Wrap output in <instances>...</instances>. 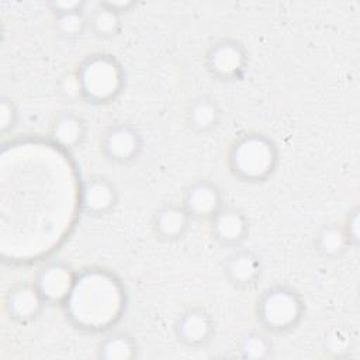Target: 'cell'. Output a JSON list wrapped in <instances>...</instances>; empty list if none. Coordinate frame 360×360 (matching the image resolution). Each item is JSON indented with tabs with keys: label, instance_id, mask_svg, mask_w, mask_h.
Wrapping results in <instances>:
<instances>
[{
	"label": "cell",
	"instance_id": "cell-5",
	"mask_svg": "<svg viewBox=\"0 0 360 360\" xmlns=\"http://www.w3.org/2000/svg\"><path fill=\"white\" fill-rule=\"evenodd\" d=\"M204 65L215 80L231 83L243 79L249 66V53L239 39L222 37L208 45Z\"/></svg>",
	"mask_w": 360,
	"mask_h": 360
},
{
	"label": "cell",
	"instance_id": "cell-12",
	"mask_svg": "<svg viewBox=\"0 0 360 360\" xmlns=\"http://www.w3.org/2000/svg\"><path fill=\"white\" fill-rule=\"evenodd\" d=\"M222 271L226 281L236 290H253L263 277L260 256L248 248H236L225 257Z\"/></svg>",
	"mask_w": 360,
	"mask_h": 360
},
{
	"label": "cell",
	"instance_id": "cell-23",
	"mask_svg": "<svg viewBox=\"0 0 360 360\" xmlns=\"http://www.w3.org/2000/svg\"><path fill=\"white\" fill-rule=\"evenodd\" d=\"M360 208L359 205H354L353 208H350L346 215L342 225V229L349 240L350 248H357L359 246V240H360Z\"/></svg>",
	"mask_w": 360,
	"mask_h": 360
},
{
	"label": "cell",
	"instance_id": "cell-13",
	"mask_svg": "<svg viewBox=\"0 0 360 360\" xmlns=\"http://www.w3.org/2000/svg\"><path fill=\"white\" fill-rule=\"evenodd\" d=\"M118 188L103 174L89 176L82 186L80 208L87 217L101 218L112 212L118 204Z\"/></svg>",
	"mask_w": 360,
	"mask_h": 360
},
{
	"label": "cell",
	"instance_id": "cell-21",
	"mask_svg": "<svg viewBox=\"0 0 360 360\" xmlns=\"http://www.w3.org/2000/svg\"><path fill=\"white\" fill-rule=\"evenodd\" d=\"M56 34L65 41H77L89 31V20L86 11H75L68 14L53 15Z\"/></svg>",
	"mask_w": 360,
	"mask_h": 360
},
{
	"label": "cell",
	"instance_id": "cell-4",
	"mask_svg": "<svg viewBox=\"0 0 360 360\" xmlns=\"http://www.w3.org/2000/svg\"><path fill=\"white\" fill-rule=\"evenodd\" d=\"M305 315L301 292L290 284H273L264 288L255 302V316L262 329L273 335L290 333Z\"/></svg>",
	"mask_w": 360,
	"mask_h": 360
},
{
	"label": "cell",
	"instance_id": "cell-14",
	"mask_svg": "<svg viewBox=\"0 0 360 360\" xmlns=\"http://www.w3.org/2000/svg\"><path fill=\"white\" fill-rule=\"evenodd\" d=\"M191 217L177 201H166L158 205L152 214V232L162 242H177L191 228Z\"/></svg>",
	"mask_w": 360,
	"mask_h": 360
},
{
	"label": "cell",
	"instance_id": "cell-17",
	"mask_svg": "<svg viewBox=\"0 0 360 360\" xmlns=\"http://www.w3.org/2000/svg\"><path fill=\"white\" fill-rule=\"evenodd\" d=\"M139 345L128 332L112 330L103 336L96 346V357L100 360H132L138 357Z\"/></svg>",
	"mask_w": 360,
	"mask_h": 360
},
{
	"label": "cell",
	"instance_id": "cell-22",
	"mask_svg": "<svg viewBox=\"0 0 360 360\" xmlns=\"http://www.w3.org/2000/svg\"><path fill=\"white\" fill-rule=\"evenodd\" d=\"M20 121V111L15 101L6 94L0 97V134L13 132Z\"/></svg>",
	"mask_w": 360,
	"mask_h": 360
},
{
	"label": "cell",
	"instance_id": "cell-24",
	"mask_svg": "<svg viewBox=\"0 0 360 360\" xmlns=\"http://www.w3.org/2000/svg\"><path fill=\"white\" fill-rule=\"evenodd\" d=\"M52 15L68 14L75 11H86L87 1L84 0H52L48 3Z\"/></svg>",
	"mask_w": 360,
	"mask_h": 360
},
{
	"label": "cell",
	"instance_id": "cell-19",
	"mask_svg": "<svg viewBox=\"0 0 360 360\" xmlns=\"http://www.w3.org/2000/svg\"><path fill=\"white\" fill-rule=\"evenodd\" d=\"M89 31L97 39H111L120 35L122 30V15L110 10L103 1H98L87 13Z\"/></svg>",
	"mask_w": 360,
	"mask_h": 360
},
{
	"label": "cell",
	"instance_id": "cell-8",
	"mask_svg": "<svg viewBox=\"0 0 360 360\" xmlns=\"http://www.w3.org/2000/svg\"><path fill=\"white\" fill-rule=\"evenodd\" d=\"M77 271L62 260L44 263L35 273L34 284L48 305H63L70 295Z\"/></svg>",
	"mask_w": 360,
	"mask_h": 360
},
{
	"label": "cell",
	"instance_id": "cell-25",
	"mask_svg": "<svg viewBox=\"0 0 360 360\" xmlns=\"http://www.w3.org/2000/svg\"><path fill=\"white\" fill-rule=\"evenodd\" d=\"M104 6H107L110 10L118 13V14H125L128 11H131L135 6H136V1H132V0H104L103 1Z\"/></svg>",
	"mask_w": 360,
	"mask_h": 360
},
{
	"label": "cell",
	"instance_id": "cell-18",
	"mask_svg": "<svg viewBox=\"0 0 360 360\" xmlns=\"http://www.w3.org/2000/svg\"><path fill=\"white\" fill-rule=\"evenodd\" d=\"M315 252L328 260H336L345 256L350 249L349 240L342 229L340 224L328 222L322 225L314 238Z\"/></svg>",
	"mask_w": 360,
	"mask_h": 360
},
{
	"label": "cell",
	"instance_id": "cell-10",
	"mask_svg": "<svg viewBox=\"0 0 360 360\" xmlns=\"http://www.w3.org/2000/svg\"><path fill=\"white\" fill-rule=\"evenodd\" d=\"M180 202L193 221H210L225 205L221 187L208 179L190 181L183 188Z\"/></svg>",
	"mask_w": 360,
	"mask_h": 360
},
{
	"label": "cell",
	"instance_id": "cell-3",
	"mask_svg": "<svg viewBox=\"0 0 360 360\" xmlns=\"http://www.w3.org/2000/svg\"><path fill=\"white\" fill-rule=\"evenodd\" d=\"M77 97L91 105L114 103L125 89V69L111 53L96 52L79 62L73 72Z\"/></svg>",
	"mask_w": 360,
	"mask_h": 360
},
{
	"label": "cell",
	"instance_id": "cell-2",
	"mask_svg": "<svg viewBox=\"0 0 360 360\" xmlns=\"http://www.w3.org/2000/svg\"><path fill=\"white\" fill-rule=\"evenodd\" d=\"M280 163L277 143L259 131L242 132L233 138L226 150V166L231 174L248 184L270 180Z\"/></svg>",
	"mask_w": 360,
	"mask_h": 360
},
{
	"label": "cell",
	"instance_id": "cell-7",
	"mask_svg": "<svg viewBox=\"0 0 360 360\" xmlns=\"http://www.w3.org/2000/svg\"><path fill=\"white\" fill-rule=\"evenodd\" d=\"M173 333L176 340L184 347L204 349L215 335V321L202 305H190L176 315Z\"/></svg>",
	"mask_w": 360,
	"mask_h": 360
},
{
	"label": "cell",
	"instance_id": "cell-9",
	"mask_svg": "<svg viewBox=\"0 0 360 360\" xmlns=\"http://www.w3.org/2000/svg\"><path fill=\"white\" fill-rule=\"evenodd\" d=\"M46 305V301L34 281L13 284L7 288L3 298V307L7 318L18 325H27L37 321Z\"/></svg>",
	"mask_w": 360,
	"mask_h": 360
},
{
	"label": "cell",
	"instance_id": "cell-6",
	"mask_svg": "<svg viewBox=\"0 0 360 360\" xmlns=\"http://www.w3.org/2000/svg\"><path fill=\"white\" fill-rule=\"evenodd\" d=\"M143 135L135 124L120 121L103 131L100 152L107 162L117 166H128L139 159L143 152Z\"/></svg>",
	"mask_w": 360,
	"mask_h": 360
},
{
	"label": "cell",
	"instance_id": "cell-16",
	"mask_svg": "<svg viewBox=\"0 0 360 360\" xmlns=\"http://www.w3.org/2000/svg\"><path fill=\"white\" fill-rule=\"evenodd\" d=\"M224 111L218 100L210 94H200L191 98L184 111L187 128L197 135H207L218 129Z\"/></svg>",
	"mask_w": 360,
	"mask_h": 360
},
{
	"label": "cell",
	"instance_id": "cell-20",
	"mask_svg": "<svg viewBox=\"0 0 360 360\" xmlns=\"http://www.w3.org/2000/svg\"><path fill=\"white\" fill-rule=\"evenodd\" d=\"M236 352L245 360H266L273 356L274 345L267 332L249 330L239 338Z\"/></svg>",
	"mask_w": 360,
	"mask_h": 360
},
{
	"label": "cell",
	"instance_id": "cell-11",
	"mask_svg": "<svg viewBox=\"0 0 360 360\" xmlns=\"http://www.w3.org/2000/svg\"><path fill=\"white\" fill-rule=\"evenodd\" d=\"M208 222L212 240L224 249L240 248L249 236L248 215L238 207L225 204Z\"/></svg>",
	"mask_w": 360,
	"mask_h": 360
},
{
	"label": "cell",
	"instance_id": "cell-15",
	"mask_svg": "<svg viewBox=\"0 0 360 360\" xmlns=\"http://www.w3.org/2000/svg\"><path fill=\"white\" fill-rule=\"evenodd\" d=\"M87 121L76 111L65 110L58 112L49 125V138L66 150L80 149L87 139Z\"/></svg>",
	"mask_w": 360,
	"mask_h": 360
},
{
	"label": "cell",
	"instance_id": "cell-1",
	"mask_svg": "<svg viewBox=\"0 0 360 360\" xmlns=\"http://www.w3.org/2000/svg\"><path fill=\"white\" fill-rule=\"evenodd\" d=\"M69 321L86 332H105L125 309V290L105 269H86L77 273L75 287L62 305Z\"/></svg>",
	"mask_w": 360,
	"mask_h": 360
}]
</instances>
